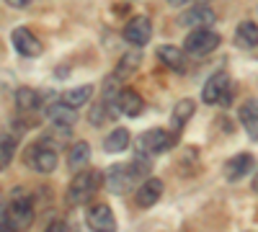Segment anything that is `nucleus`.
I'll return each instance as SVG.
<instances>
[{
	"mask_svg": "<svg viewBox=\"0 0 258 232\" xmlns=\"http://www.w3.org/2000/svg\"><path fill=\"white\" fill-rule=\"evenodd\" d=\"M232 78L220 70V72H214L207 83H204V91H202V101L209 103V106H230L232 103Z\"/></svg>",
	"mask_w": 258,
	"mask_h": 232,
	"instance_id": "obj_2",
	"label": "nucleus"
},
{
	"mask_svg": "<svg viewBox=\"0 0 258 232\" xmlns=\"http://www.w3.org/2000/svg\"><path fill=\"white\" fill-rule=\"evenodd\" d=\"M140 62H142V54L140 52H126L121 59H119V65H116V72H114V78L116 80H124V78H129L137 67H140Z\"/></svg>",
	"mask_w": 258,
	"mask_h": 232,
	"instance_id": "obj_22",
	"label": "nucleus"
},
{
	"mask_svg": "<svg viewBox=\"0 0 258 232\" xmlns=\"http://www.w3.org/2000/svg\"><path fill=\"white\" fill-rule=\"evenodd\" d=\"M194 109H197V103H194L191 98H183V101H178V103H176L173 114H170V132H173L176 137L183 132L186 121L194 116Z\"/></svg>",
	"mask_w": 258,
	"mask_h": 232,
	"instance_id": "obj_18",
	"label": "nucleus"
},
{
	"mask_svg": "<svg viewBox=\"0 0 258 232\" xmlns=\"http://www.w3.org/2000/svg\"><path fill=\"white\" fill-rule=\"evenodd\" d=\"M13 47L18 54H24V57H39L41 54V41L29 31V29H16L13 31Z\"/></svg>",
	"mask_w": 258,
	"mask_h": 232,
	"instance_id": "obj_13",
	"label": "nucleus"
},
{
	"mask_svg": "<svg viewBox=\"0 0 258 232\" xmlns=\"http://www.w3.org/2000/svg\"><path fill=\"white\" fill-rule=\"evenodd\" d=\"M16 106L18 111H36L39 109V93L31 91V88H18L16 91Z\"/></svg>",
	"mask_w": 258,
	"mask_h": 232,
	"instance_id": "obj_24",
	"label": "nucleus"
},
{
	"mask_svg": "<svg viewBox=\"0 0 258 232\" xmlns=\"http://www.w3.org/2000/svg\"><path fill=\"white\" fill-rule=\"evenodd\" d=\"M93 98V86H78V88H73V91H68L62 96V101L64 103H70L73 109H78V106H85Z\"/></svg>",
	"mask_w": 258,
	"mask_h": 232,
	"instance_id": "obj_23",
	"label": "nucleus"
},
{
	"mask_svg": "<svg viewBox=\"0 0 258 232\" xmlns=\"http://www.w3.org/2000/svg\"><path fill=\"white\" fill-rule=\"evenodd\" d=\"M57 150L44 142H36L31 150L26 152V163L34 168L36 173H54L57 171Z\"/></svg>",
	"mask_w": 258,
	"mask_h": 232,
	"instance_id": "obj_7",
	"label": "nucleus"
},
{
	"mask_svg": "<svg viewBox=\"0 0 258 232\" xmlns=\"http://www.w3.org/2000/svg\"><path fill=\"white\" fill-rule=\"evenodd\" d=\"M6 3H8L11 8H26V6H29V0H6Z\"/></svg>",
	"mask_w": 258,
	"mask_h": 232,
	"instance_id": "obj_26",
	"label": "nucleus"
},
{
	"mask_svg": "<svg viewBox=\"0 0 258 232\" xmlns=\"http://www.w3.org/2000/svg\"><path fill=\"white\" fill-rule=\"evenodd\" d=\"M168 3H173V6H183V3H188V0H168Z\"/></svg>",
	"mask_w": 258,
	"mask_h": 232,
	"instance_id": "obj_27",
	"label": "nucleus"
},
{
	"mask_svg": "<svg viewBox=\"0 0 258 232\" xmlns=\"http://www.w3.org/2000/svg\"><path fill=\"white\" fill-rule=\"evenodd\" d=\"M199 3H209V0H199Z\"/></svg>",
	"mask_w": 258,
	"mask_h": 232,
	"instance_id": "obj_29",
	"label": "nucleus"
},
{
	"mask_svg": "<svg viewBox=\"0 0 258 232\" xmlns=\"http://www.w3.org/2000/svg\"><path fill=\"white\" fill-rule=\"evenodd\" d=\"M176 144V134L173 132H165V129H147L135 139V152H142L147 158H155L168 152L170 147Z\"/></svg>",
	"mask_w": 258,
	"mask_h": 232,
	"instance_id": "obj_3",
	"label": "nucleus"
},
{
	"mask_svg": "<svg viewBox=\"0 0 258 232\" xmlns=\"http://www.w3.org/2000/svg\"><path fill=\"white\" fill-rule=\"evenodd\" d=\"M34 217H36V212H34V199L26 196L24 191H16L13 199H11V204H8V209H6V222H8V227L24 229V227H29V224L34 222Z\"/></svg>",
	"mask_w": 258,
	"mask_h": 232,
	"instance_id": "obj_5",
	"label": "nucleus"
},
{
	"mask_svg": "<svg viewBox=\"0 0 258 232\" xmlns=\"http://www.w3.org/2000/svg\"><path fill=\"white\" fill-rule=\"evenodd\" d=\"M85 222H88V227L96 229V232H114V229H116L114 212H111L106 204H93V206H88Z\"/></svg>",
	"mask_w": 258,
	"mask_h": 232,
	"instance_id": "obj_9",
	"label": "nucleus"
},
{
	"mask_svg": "<svg viewBox=\"0 0 258 232\" xmlns=\"http://www.w3.org/2000/svg\"><path fill=\"white\" fill-rule=\"evenodd\" d=\"M98 183H101V176L96 171H78V176L73 178L70 188H68V204L73 206H80V204H88L93 199V194L98 191Z\"/></svg>",
	"mask_w": 258,
	"mask_h": 232,
	"instance_id": "obj_4",
	"label": "nucleus"
},
{
	"mask_svg": "<svg viewBox=\"0 0 258 232\" xmlns=\"http://www.w3.org/2000/svg\"><path fill=\"white\" fill-rule=\"evenodd\" d=\"M253 191L258 194V173H255V178H253Z\"/></svg>",
	"mask_w": 258,
	"mask_h": 232,
	"instance_id": "obj_28",
	"label": "nucleus"
},
{
	"mask_svg": "<svg viewBox=\"0 0 258 232\" xmlns=\"http://www.w3.org/2000/svg\"><path fill=\"white\" fill-rule=\"evenodd\" d=\"M163 181L160 178H145L140 186H137V191H135V201H137V206H142V209H147V206H155L158 201H160V196H163Z\"/></svg>",
	"mask_w": 258,
	"mask_h": 232,
	"instance_id": "obj_10",
	"label": "nucleus"
},
{
	"mask_svg": "<svg viewBox=\"0 0 258 232\" xmlns=\"http://www.w3.org/2000/svg\"><path fill=\"white\" fill-rule=\"evenodd\" d=\"M240 124L250 139H258V98H248L243 106L238 109Z\"/></svg>",
	"mask_w": 258,
	"mask_h": 232,
	"instance_id": "obj_16",
	"label": "nucleus"
},
{
	"mask_svg": "<svg viewBox=\"0 0 258 232\" xmlns=\"http://www.w3.org/2000/svg\"><path fill=\"white\" fill-rule=\"evenodd\" d=\"M150 173V158L142 155V152H135L132 163L124 165V163H116L106 171V188L111 194H126L132 186H137L145 176Z\"/></svg>",
	"mask_w": 258,
	"mask_h": 232,
	"instance_id": "obj_1",
	"label": "nucleus"
},
{
	"mask_svg": "<svg viewBox=\"0 0 258 232\" xmlns=\"http://www.w3.org/2000/svg\"><path fill=\"white\" fill-rule=\"evenodd\" d=\"M121 36H124L126 44H132V47L140 49V47H145L147 41H150V36H153V24H150L147 16H135V18L124 26Z\"/></svg>",
	"mask_w": 258,
	"mask_h": 232,
	"instance_id": "obj_8",
	"label": "nucleus"
},
{
	"mask_svg": "<svg viewBox=\"0 0 258 232\" xmlns=\"http://www.w3.org/2000/svg\"><path fill=\"white\" fill-rule=\"evenodd\" d=\"M253 168H255L253 155L240 152V155H235V158H230V160L225 163V178H227L230 183H238V181H243V178L253 171Z\"/></svg>",
	"mask_w": 258,
	"mask_h": 232,
	"instance_id": "obj_11",
	"label": "nucleus"
},
{
	"mask_svg": "<svg viewBox=\"0 0 258 232\" xmlns=\"http://www.w3.org/2000/svg\"><path fill=\"white\" fill-rule=\"evenodd\" d=\"M158 57H160V62H163L165 67L176 70V72H186V70H188L186 52H183V49H178L176 44H163V47L158 49Z\"/></svg>",
	"mask_w": 258,
	"mask_h": 232,
	"instance_id": "obj_14",
	"label": "nucleus"
},
{
	"mask_svg": "<svg viewBox=\"0 0 258 232\" xmlns=\"http://www.w3.org/2000/svg\"><path fill=\"white\" fill-rule=\"evenodd\" d=\"M16 155V137L0 132V171H6Z\"/></svg>",
	"mask_w": 258,
	"mask_h": 232,
	"instance_id": "obj_25",
	"label": "nucleus"
},
{
	"mask_svg": "<svg viewBox=\"0 0 258 232\" xmlns=\"http://www.w3.org/2000/svg\"><path fill=\"white\" fill-rule=\"evenodd\" d=\"M235 44L240 49H255L258 47V26L253 21H243L235 29Z\"/></svg>",
	"mask_w": 258,
	"mask_h": 232,
	"instance_id": "obj_19",
	"label": "nucleus"
},
{
	"mask_svg": "<svg viewBox=\"0 0 258 232\" xmlns=\"http://www.w3.org/2000/svg\"><path fill=\"white\" fill-rule=\"evenodd\" d=\"M129 132L124 129V126H116L114 132H109L106 134V139H103V150L106 152H124L126 147H129Z\"/></svg>",
	"mask_w": 258,
	"mask_h": 232,
	"instance_id": "obj_21",
	"label": "nucleus"
},
{
	"mask_svg": "<svg viewBox=\"0 0 258 232\" xmlns=\"http://www.w3.org/2000/svg\"><path fill=\"white\" fill-rule=\"evenodd\" d=\"M88 160H91V144L88 142H75L73 147H70V155H68V165H70V171H83L85 165H88Z\"/></svg>",
	"mask_w": 258,
	"mask_h": 232,
	"instance_id": "obj_20",
	"label": "nucleus"
},
{
	"mask_svg": "<svg viewBox=\"0 0 258 232\" xmlns=\"http://www.w3.org/2000/svg\"><path fill=\"white\" fill-rule=\"evenodd\" d=\"M181 26H191V29H202V26H212L217 24V13L207 6H197V8H188L186 13H181L178 18Z\"/></svg>",
	"mask_w": 258,
	"mask_h": 232,
	"instance_id": "obj_12",
	"label": "nucleus"
},
{
	"mask_svg": "<svg viewBox=\"0 0 258 232\" xmlns=\"http://www.w3.org/2000/svg\"><path fill=\"white\" fill-rule=\"evenodd\" d=\"M47 119L52 124H62V126H75L78 121V109H73L70 103L64 101H54L47 106Z\"/></svg>",
	"mask_w": 258,
	"mask_h": 232,
	"instance_id": "obj_15",
	"label": "nucleus"
},
{
	"mask_svg": "<svg viewBox=\"0 0 258 232\" xmlns=\"http://www.w3.org/2000/svg\"><path fill=\"white\" fill-rule=\"evenodd\" d=\"M116 109H119V114L135 119V116H140L145 111V101L135 91H121V93H116Z\"/></svg>",
	"mask_w": 258,
	"mask_h": 232,
	"instance_id": "obj_17",
	"label": "nucleus"
},
{
	"mask_svg": "<svg viewBox=\"0 0 258 232\" xmlns=\"http://www.w3.org/2000/svg\"><path fill=\"white\" fill-rule=\"evenodd\" d=\"M217 47H220V34L212 31L209 26L194 29V31L186 36V41H183V52L191 54V57H207V54H212Z\"/></svg>",
	"mask_w": 258,
	"mask_h": 232,
	"instance_id": "obj_6",
	"label": "nucleus"
}]
</instances>
